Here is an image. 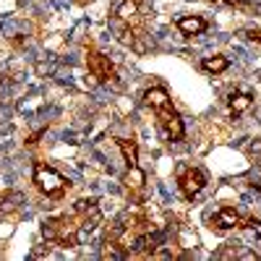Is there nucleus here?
I'll use <instances>...</instances> for the list:
<instances>
[{
  "label": "nucleus",
  "instance_id": "0eeeda50",
  "mask_svg": "<svg viewBox=\"0 0 261 261\" xmlns=\"http://www.w3.org/2000/svg\"><path fill=\"white\" fill-rule=\"evenodd\" d=\"M178 188L186 199H196L206 188V172L193 165H180L178 167Z\"/></svg>",
  "mask_w": 261,
  "mask_h": 261
},
{
  "label": "nucleus",
  "instance_id": "f3484780",
  "mask_svg": "<svg viewBox=\"0 0 261 261\" xmlns=\"http://www.w3.org/2000/svg\"><path fill=\"white\" fill-rule=\"evenodd\" d=\"M258 191H261V186H258Z\"/></svg>",
  "mask_w": 261,
  "mask_h": 261
},
{
  "label": "nucleus",
  "instance_id": "f257e3e1",
  "mask_svg": "<svg viewBox=\"0 0 261 261\" xmlns=\"http://www.w3.org/2000/svg\"><path fill=\"white\" fill-rule=\"evenodd\" d=\"M160 241H162V238L157 235V227L146 217V212L128 209V212H123L118 217L115 225L110 227V232H107L105 246L110 248V251H105V256H110V253H115V256H130V253H139V251H144V253L151 256V253L157 251Z\"/></svg>",
  "mask_w": 261,
  "mask_h": 261
},
{
  "label": "nucleus",
  "instance_id": "9d476101",
  "mask_svg": "<svg viewBox=\"0 0 261 261\" xmlns=\"http://www.w3.org/2000/svg\"><path fill=\"white\" fill-rule=\"evenodd\" d=\"M251 105H253V97L248 92H232L227 97V113L232 118H238V115H243L246 110H251Z\"/></svg>",
  "mask_w": 261,
  "mask_h": 261
},
{
  "label": "nucleus",
  "instance_id": "f03ea898",
  "mask_svg": "<svg viewBox=\"0 0 261 261\" xmlns=\"http://www.w3.org/2000/svg\"><path fill=\"white\" fill-rule=\"evenodd\" d=\"M102 222V212L97 201H76L73 212H63L55 217H47L42 222V238L55 248H79L81 230H94Z\"/></svg>",
  "mask_w": 261,
  "mask_h": 261
},
{
  "label": "nucleus",
  "instance_id": "6e6552de",
  "mask_svg": "<svg viewBox=\"0 0 261 261\" xmlns=\"http://www.w3.org/2000/svg\"><path fill=\"white\" fill-rule=\"evenodd\" d=\"M209 222H212L214 230H238V227H246L248 217H243L235 206H222Z\"/></svg>",
  "mask_w": 261,
  "mask_h": 261
},
{
  "label": "nucleus",
  "instance_id": "39448f33",
  "mask_svg": "<svg viewBox=\"0 0 261 261\" xmlns=\"http://www.w3.org/2000/svg\"><path fill=\"white\" fill-rule=\"evenodd\" d=\"M32 183L47 196V199H53V201H58V199H63L65 193H68V188H71V183L65 180L60 172L53 167V165H47V162H34V170H32Z\"/></svg>",
  "mask_w": 261,
  "mask_h": 261
},
{
  "label": "nucleus",
  "instance_id": "4468645a",
  "mask_svg": "<svg viewBox=\"0 0 261 261\" xmlns=\"http://www.w3.org/2000/svg\"><path fill=\"white\" fill-rule=\"evenodd\" d=\"M241 37H246V39H251V42H258L261 45V29H243V32H238Z\"/></svg>",
  "mask_w": 261,
  "mask_h": 261
},
{
  "label": "nucleus",
  "instance_id": "423d86ee",
  "mask_svg": "<svg viewBox=\"0 0 261 261\" xmlns=\"http://www.w3.org/2000/svg\"><path fill=\"white\" fill-rule=\"evenodd\" d=\"M86 68L102 84H118V71H115L113 60L94 47H86Z\"/></svg>",
  "mask_w": 261,
  "mask_h": 261
},
{
  "label": "nucleus",
  "instance_id": "dca6fc26",
  "mask_svg": "<svg viewBox=\"0 0 261 261\" xmlns=\"http://www.w3.org/2000/svg\"><path fill=\"white\" fill-rule=\"evenodd\" d=\"M76 3H89V0H76Z\"/></svg>",
  "mask_w": 261,
  "mask_h": 261
},
{
  "label": "nucleus",
  "instance_id": "20e7f679",
  "mask_svg": "<svg viewBox=\"0 0 261 261\" xmlns=\"http://www.w3.org/2000/svg\"><path fill=\"white\" fill-rule=\"evenodd\" d=\"M144 102L151 113L157 118V125L162 130V136L167 141H183L186 139V125H183V118L180 113L172 107V99L170 94L162 89V86H151V89L144 92Z\"/></svg>",
  "mask_w": 261,
  "mask_h": 261
},
{
  "label": "nucleus",
  "instance_id": "f8f14e48",
  "mask_svg": "<svg viewBox=\"0 0 261 261\" xmlns=\"http://www.w3.org/2000/svg\"><path fill=\"white\" fill-rule=\"evenodd\" d=\"M201 68H204L206 73H222V71L230 68V60H227L225 55H209V58H204Z\"/></svg>",
  "mask_w": 261,
  "mask_h": 261
},
{
  "label": "nucleus",
  "instance_id": "ddd939ff",
  "mask_svg": "<svg viewBox=\"0 0 261 261\" xmlns=\"http://www.w3.org/2000/svg\"><path fill=\"white\" fill-rule=\"evenodd\" d=\"M206 3H214V6H227V8H248L246 0H206Z\"/></svg>",
  "mask_w": 261,
  "mask_h": 261
},
{
  "label": "nucleus",
  "instance_id": "2eb2a0df",
  "mask_svg": "<svg viewBox=\"0 0 261 261\" xmlns=\"http://www.w3.org/2000/svg\"><path fill=\"white\" fill-rule=\"evenodd\" d=\"M246 227H251V230L261 238V220H248V222H246Z\"/></svg>",
  "mask_w": 261,
  "mask_h": 261
},
{
  "label": "nucleus",
  "instance_id": "7ed1b4c3",
  "mask_svg": "<svg viewBox=\"0 0 261 261\" xmlns=\"http://www.w3.org/2000/svg\"><path fill=\"white\" fill-rule=\"evenodd\" d=\"M110 21H113V29L120 39V45L136 50V53H146L149 29H146L141 0H115L113 11H110Z\"/></svg>",
  "mask_w": 261,
  "mask_h": 261
},
{
  "label": "nucleus",
  "instance_id": "1a4fd4ad",
  "mask_svg": "<svg viewBox=\"0 0 261 261\" xmlns=\"http://www.w3.org/2000/svg\"><path fill=\"white\" fill-rule=\"evenodd\" d=\"M175 27H178V32H180L183 37H196V34L206 32L209 24H206L201 16H180V18L175 21Z\"/></svg>",
  "mask_w": 261,
  "mask_h": 261
},
{
  "label": "nucleus",
  "instance_id": "9b49d317",
  "mask_svg": "<svg viewBox=\"0 0 261 261\" xmlns=\"http://www.w3.org/2000/svg\"><path fill=\"white\" fill-rule=\"evenodd\" d=\"M115 144H118V149L123 151V157H125V167L128 170H139L141 165H139V146H136V141L115 136Z\"/></svg>",
  "mask_w": 261,
  "mask_h": 261
}]
</instances>
